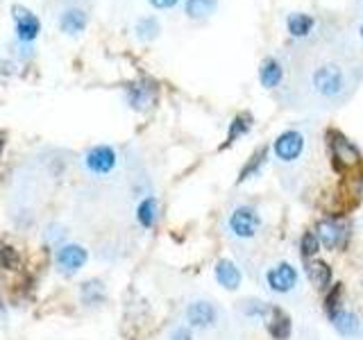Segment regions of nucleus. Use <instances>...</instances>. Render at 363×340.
<instances>
[{"mask_svg":"<svg viewBox=\"0 0 363 340\" xmlns=\"http://www.w3.org/2000/svg\"><path fill=\"white\" fill-rule=\"evenodd\" d=\"M315 236L325 249H343L350 238V225L343 218H325L318 222Z\"/></svg>","mask_w":363,"mask_h":340,"instance_id":"f257e3e1","label":"nucleus"},{"mask_svg":"<svg viewBox=\"0 0 363 340\" xmlns=\"http://www.w3.org/2000/svg\"><path fill=\"white\" fill-rule=\"evenodd\" d=\"M227 227H230V234L236 236V238H255V234L259 232L261 227V215L257 213L255 207H236L232 213H230V220H227Z\"/></svg>","mask_w":363,"mask_h":340,"instance_id":"f03ea898","label":"nucleus"},{"mask_svg":"<svg viewBox=\"0 0 363 340\" xmlns=\"http://www.w3.org/2000/svg\"><path fill=\"white\" fill-rule=\"evenodd\" d=\"M329 150H332V159L338 170H350L357 168L361 162V152L359 147L345 139L340 132H329Z\"/></svg>","mask_w":363,"mask_h":340,"instance_id":"7ed1b4c3","label":"nucleus"},{"mask_svg":"<svg viewBox=\"0 0 363 340\" xmlns=\"http://www.w3.org/2000/svg\"><path fill=\"white\" fill-rule=\"evenodd\" d=\"M313 86L320 96L325 98H334L338 96L340 91L345 86V77H343V71H340L338 66H320L318 71L313 73Z\"/></svg>","mask_w":363,"mask_h":340,"instance_id":"20e7f679","label":"nucleus"},{"mask_svg":"<svg viewBox=\"0 0 363 340\" xmlns=\"http://www.w3.org/2000/svg\"><path fill=\"white\" fill-rule=\"evenodd\" d=\"M118 164V157L116 150L109 145H96L91 147L84 157V166L91 175H109L113 168Z\"/></svg>","mask_w":363,"mask_h":340,"instance_id":"39448f33","label":"nucleus"},{"mask_svg":"<svg viewBox=\"0 0 363 340\" xmlns=\"http://www.w3.org/2000/svg\"><path fill=\"white\" fill-rule=\"evenodd\" d=\"M11 14H14V23H16V37L21 43H32L39 37L41 32V21L39 16L30 11L23 5H14L11 7Z\"/></svg>","mask_w":363,"mask_h":340,"instance_id":"423d86ee","label":"nucleus"},{"mask_svg":"<svg viewBox=\"0 0 363 340\" xmlns=\"http://www.w3.org/2000/svg\"><path fill=\"white\" fill-rule=\"evenodd\" d=\"M266 283L272 293L286 295L298 286V270L291 264H277L266 272Z\"/></svg>","mask_w":363,"mask_h":340,"instance_id":"0eeeda50","label":"nucleus"},{"mask_svg":"<svg viewBox=\"0 0 363 340\" xmlns=\"http://www.w3.org/2000/svg\"><path fill=\"white\" fill-rule=\"evenodd\" d=\"M304 152V134L295 132V130H289L277 136L275 141V154L281 162H295V159H300V154Z\"/></svg>","mask_w":363,"mask_h":340,"instance_id":"6e6552de","label":"nucleus"},{"mask_svg":"<svg viewBox=\"0 0 363 340\" xmlns=\"http://www.w3.org/2000/svg\"><path fill=\"white\" fill-rule=\"evenodd\" d=\"M57 268H60L64 275H75V272L86 264V249L82 245H62L57 249Z\"/></svg>","mask_w":363,"mask_h":340,"instance_id":"1a4fd4ad","label":"nucleus"},{"mask_svg":"<svg viewBox=\"0 0 363 340\" xmlns=\"http://www.w3.org/2000/svg\"><path fill=\"white\" fill-rule=\"evenodd\" d=\"M329 315V320H332V327L336 329V332L340 336H345V338H352V336H357L359 334V329H361V322H359V317L347 311V309H336L332 313H327Z\"/></svg>","mask_w":363,"mask_h":340,"instance_id":"9d476101","label":"nucleus"},{"mask_svg":"<svg viewBox=\"0 0 363 340\" xmlns=\"http://www.w3.org/2000/svg\"><path fill=\"white\" fill-rule=\"evenodd\" d=\"M216 317H218V313H216V306L209 304V302H193L189 304L186 309V322L191 327H211L216 322Z\"/></svg>","mask_w":363,"mask_h":340,"instance_id":"9b49d317","label":"nucleus"},{"mask_svg":"<svg viewBox=\"0 0 363 340\" xmlns=\"http://www.w3.org/2000/svg\"><path fill=\"white\" fill-rule=\"evenodd\" d=\"M241 279L243 275H241V270L236 268L234 261L220 259L218 264H216V281H218L225 290H236L241 286Z\"/></svg>","mask_w":363,"mask_h":340,"instance_id":"f8f14e48","label":"nucleus"},{"mask_svg":"<svg viewBox=\"0 0 363 340\" xmlns=\"http://www.w3.org/2000/svg\"><path fill=\"white\" fill-rule=\"evenodd\" d=\"M86 14L82 9H77V7H68L62 11V16H60V30L64 34H68V37H77V34H82L84 28H86Z\"/></svg>","mask_w":363,"mask_h":340,"instance_id":"ddd939ff","label":"nucleus"},{"mask_svg":"<svg viewBox=\"0 0 363 340\" xmlns=\"http://www.w3.org/2000/svg\"><path fill=\"white\" fill-rule=\"evenodd\" d=\"M152 100H155V89L147 82H134L128 86V105L132 109L143 111L152 105Z\"/></svg>","mask_w":363,"mask_h":340,"instance_id":"4468645a","label":"nucleus"},{"mask_svg":"<svg viewBox=\"0 0 363 340\" xmlns=\"http://www.w3.org/2000/svg\"><path fill=\"white\" fill-rule=\"evenodd\" d=\"M266 322H268V334L275 340H286L291 336V317L279 306H272Z\"/></svg>","mask_w":363,"mask_h":340,"instance_id":"2eb2a0df","label":"nucleus"},{"mask_svg":"<svg viewBox=\"0 0 363 340\" xmlns=\"http://www.w3.org/2000/svg\"><path fill=\"white\" fill-rule=\"evenodd\" d=\"M284 77V68L277 60H272V57H268V60L261 62V68H259V82L264 84L266 89H275Z\"/></svg>","mask_w":363,"mask_h":340,"instance_id":"dca6fc26","label":"nucleus"},{"mask_svg":"<svg viewBox=\"0 0 363 340\" xmlns=\"http://www.w3.org/2000/svg\"><path fill=\"white\" fill-rule=\"evenodd\" d=\"M306 277L313 283L315 288H327L329 281H332V268H329L325 261H306Z\"/></svg>","mask_w":363,"mask_h":340,"instance_id":"f3484780","label":"nucleus"},{"mask_svg":"<svg viewBox=\"0 0 363 340\" xmlns=\"http://www.w3.org/2000/svg\"><path fill=\"white\" fill-rule=\"evenodd\" d=\"M216 7H218V0H186L184 11H186L189 18L202 21V18L211 16L216 11Z\"/></svg>","mask_w":363,"mask_h":340,"instance_id":"a211bd4d","label":"nucleus"},{"mask_svg":"<svg viewBox=\"0 0 363 340\" xmlns=\"http://www.w3.org/2000/svg\"><path fill=\"white\" fill-rule=\"evenodd\" d=\"M157 200L155 198H145L141 200V204L136 207V220L141 222V227H145V230H150V227L157 225Z\"/></svg>","mask_w":363,"mask_h":340,"instance_id":"6ab92c4d","label":"nucleus"},{"mask_svg":"<svg viewBox=\"0 0 363 340\" xmlns=\"http://www.w3.org/2000/svg\"><path fill=\"white\" fill-rule=\"evenodd\" d=\"M286 26H289V32L293 34V37H306L311 30H313V18L309 14H291L289 21H286Z\"/></svg>","mask_w":363,"mask_h":340,"instance_id":"aec40b11","label":"nucleus"},{"mask_svg":"<svg viewBox=\"0 0 363 340\" xmlns=\"http://www.w3.org/2000/svg\"><path fill=\"white\" fill-rule=\"evenodd\" d=\"M250 128H252V116H250V113H238V116L230 123V132H227L225 145H232L236 139H241L243 134L250 132Z\"/></svg>","mask_w":363,"mask_h":340,"instance_id":"412c9836","label":"nucleus"},{"mask_svg":"<svg viewBox=\"0 0 363 340\" xmlns=\"http://www.w3.org/2000/svg\"><path fill=\"white\" fill-rule=\"evenodd\" d=\"M79 295H82V302L84 304H100L105 300V286H102V281L98 279H91V281H84L82 288H79Z\"/></svg>","mask_w":363,"mask_h":340,"instance_id":"4be33fe9","label":"nucleus"},{"mask_svg":"<svg viewBox=\"0 0 363 340\" xmlns=\"http://www.w3.org/2000/svg\"><path fill=\"white\" fill-rule=\"evenodd\" d=\"M266 159H268V147H259V150L252 154V159L245 164V168L241 170V177H238V181H245L250 177H255L261 170V166L266 164Z\"/></svg>","mask_w":363,"mask_h":340,"instance_id":"5701e85b","label":"nucleus"},{"mask_svg":"<svg viewBox=\"0 0 363 340\" xmlns=\"http://www.w3.org/2000/svg\"><path fill=\"white\" fill-rule=\"evenodd\" d=\"M270 309L272 306L268 302H259V300H245L243 302V313L247 317H252V320H268L270 315Z\"/></svg>","mask_w":363,"mask_h":340,"instance_id":"b1692460","label":"nucleus"},{"mask_svg":"<svg viewBox=\"0 0 363 340\" xmlns=\"http://www.w3.org/2000/svg\"><path fill=\"white\" fill-rule=\"evenodd\" d=\"M318 252H320V241H318L315 232H304L300 238V256L311 261Z\"/></svg>","mask_w":363,"mask_h":340,"instance_id":"393cba45","label":"nucleus"},{"mask_svg":"<svg viewBox=\"0 0 363 340\" xmlns=\"http://www.w3.org/2000/svg\"><path fill=\"white\" fill-rule=\"evenodd\" d=\"M21 266V256L18 252L11 245L3 243L0 241V268H5V270H16Z\"/></svg>","mask_w":363,"mask_h":340,"instance_id":"a878e982","label":"nucleus"},{"mask_svg":"<svg viewBox=\"0 0 363 340\" xmlns=\"http://www.w3.org/2000/svg\"><path fill=\"white\" fill-rule=\"evenodd\" d=\"M157 34H159V23H157V18L147 16V18H141L139 23H136V37H139V39L150 41V39L157 37Z\"/></svg>","mask_w":363,"mask_h":340,"instance_id":"bb28decb","label":"nucleus"},{"mask_svg":"<svg viewBox=\"0 0 363 340\" xmlns=\"http://www.w3.org/2000/svg\"><path fill=\"white\" fill-rule=\"evenodd\" d=\"M170 340H193V336L186 327H177L173 332V336H170Z\"/></svg>","mask_w":363,"mask_h":340,"instance_id":"cd10ccee","label":"nucleus"},{"mask_svg":"<svg viewBox=\"0 0 363 340\" xmlns=\"http://www.w3.org/2000/svg\"><path fill=\"white\" fill-rule=\"evenodd\" d=\"M152 7H157V9H170V7H175L179 0H147Z\"/></svg>","mask_w":363,"mask_h":340,"instance_id":"c85d7f7f","label":"nucleus"},{"mask_svg":"<svg viewBox=\"0 0 363 340\" xmlns=\"http://www.w3.org/2000/svg\"><path fill=\"white\" fill-rule=\"evenodd\" d=\"M0 311H3V302H0Z\"/></svg>","mask_w":363,"mask_h":340,"instance_id":"c756f323","label":"nucleus"},{"mask_svg":"<svg viewBox=\"0 0 363 340\" xmlns=\"http://www.w3.org/2000/svg\"><path fill=\"white\" fill-rule=\"evenodd\" d=\"M361 37H363V28H361Z\"/></svg>","mask_w":363,"mask_h":340,"instance_id":"7c9ffc66","label":"nucleus"}]
</instances>
